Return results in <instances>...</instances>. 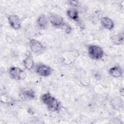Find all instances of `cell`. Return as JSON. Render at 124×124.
Masks as SVG:
<instances>
[{
    "label": "cell",
    "mask_w": 124,
    "mask_h": 124,
    "mask_svg": "<svg viewBox=\"0 0 124 124\" xmlns=\"http://www.w3.org/2000/svg\"><path fill=\"white\" fill-rule=\"evenodd\" d=\"M40 99L47 109L52 112H59L61 109V102L50 93L47 92L41 95Z\"/></svg>",
    "instance_id": "6da1fadb"
},
{
    "label": "cell",
    "mask_w": 124,
    "mask_h": 124,
    "mask_svg": "<svg viewBox=\"0 0 124 124\" xmlns=\"http://www.w3.org/2000/svg\"><path fill=\"white\" fill-rule=\"evenodd\" d=\"M88 54L92 60L98 61L102 59L104 56V51L99 46L91 44L88 47Z\"/></svg>",
    "instance_id": "7a4b0ae2"
},
{
    "label": "cell",
    "mask_w": 124,
    "mask_h": 124,
    "mask_svg": "<svg viewBox=\"0 0 124 124\" xmlns=\"http://www.w3.org/2000/svg\"><path fill=\"white\" fill-rule=\"evenodd\" d=\"M9 74L12 79L16 80H23L27 77V73L23 69L15 66L10 67Z\"/></svg>",
    "instance_id": "3957f363"
},
{
    "label": "cell",
    "mask_w": 124,
    "mask_h": 124,
    "mask_svg": "<svg viewBox=\"0 0 124 124\" xmlns=\"http://www.w3.org/2000/svg\"><path fill=\"white\" fill-rule=\"evenodd\" d=\"M29 46L31 51L36 54H41L46 49V47L41 42L34 39H31L29 41Z\"/></svg>",
    "instance_id": "277c9868"
},
{
    "label": "cell",
    "mask_w": 124,
    "mask_h": 124,
    "mask_svg": "<svg viewBox=\"0 0 124 124\" xmlns=\"http://www.w3.org/2000/svg\"><path fill=\"white\" fill-rule=\"evenodd\" d=\"M48 19L53 27L58 29L62 28L65 23L63 18L61 16L55 13H50L48 16Z\"/></svg>",
    "instance_id": "5b68a950"
},
{
    "label": "cell",
    "mask_w": 124,
    "mask_h": 124,
    "mask_svg": "<svg viewBox=\"0 0 124 124\" xmlns=\"http://www.w3.org/2000/svg\"><path fill=\"white\" fill-rule=\"evenodd\" d=\"M35 71L38 75L43 77H48L53 72L52 68L44 63H39L35 66Z\"/></svg>",
    "instance_id": "8992f818"
},
{
    "label": "cell",
    "mask_w": 124,
    "mask_h": 124,
    "mask_svg": "<svg viewBox=\"0 0 124 124\" xmlns=\"http://www.w3.org/2000/svg\"><path fill=\"white\" fill-rule=\"evenodd\" d=\"M19 96L23 100H31L35 98V93L32 89L25 88L20 91Z\"/></svg>",
    "instance_id": "52a82bcc"
},
{
    "label": "cell",
    "mask_w": 124,
    "mask_h": 124,
    "mask_svg": "<svg viewBox=\"0 0 124 124\" xmlns=\"http://www.w3.org/2000/svg\"><path fill=\"white\" fill-rule=\"evenodd\" d=\"M8 21L11 27L15 30H19L21 27V20L16 15L9 16Z\"/></svg>",
    "instance_id": "ba28073f"
},
{
    "label": "cell",
    "mask_w": 124,
    "mask_h": 124,
    "mask_svg": "<svg viewBox=\"0 0 124 124\" xmlns=\"http://www.w3.org/2000/svg\"><path fill=\"white\" fill-rule=\"evenodd\" d=\"M100 22L101 25L108 30L111 31L114 28V23L113 21L108 16L102 17Z\"/></svg>",
    "instance_id": "9c48e42d"
},
{
    "label": "cell",
    "mask_w": 124,
    "mask_h": 124,
    "mask_svg": "<svg viewBox=\"0 0 124 124\" xmlns=\"http://www.w3.org/2000/svg\"><path fill=\"white\" fill-rule=\"evenodd\" d=\"M108 73L113 78H121L123 75V70L120 66L115 65L109 68L108 70Z\"/></svg>",
    "instance_id": "30bf717a"
},
{
    "label": "cell",
    "mask_w": 124,
    "mask_h": 124,
    "mask_svg": "<svg viewBox=\"0 0 124 124\" xmlns=\"http://www.w3.org/2000/svg\"><path fill=\"white\" fill-rule=\"evenodd\" d=\"M67 16L72 20L78 22L79 21V16L78 10L76 8H70L66 12Z\"/></svg>",
    "instance_id": "8fae6325"
},
{
    "label": "cell",
    "mask_w": 124,
    "mask_h": 124,
    "mask_svg": "<svg viewBox=\"0 0 124 124\" xmlns=\"http://www.w3.org/2000/svg\"><path fill=\"white\" fill-rule=\"evenodd\" d=\"M48 18L44 14L40 15L37 19V25L38 28L42 30L46 29L48 25Z\"/></svg>",
    "instance_id": "7c38bea8"
},
{
    "label": "cell",
    "mask_w": 124,
    "mask_h": 124,
    "mask_svg": "<svg viewBox=\"0 0 124 124\" xmlns=\"http://www.w3.org/2000/svg\"><path fill=\"white\" fill-rule=\"evenodd\" d=\"M110 105L114 109L116 110H120L123 108V100L120 97H114L112 98L110 100Z\"/></svg>",
    "instance_id": "4fadbf2b"
},
{
    "label": "cell",
    "mask_w": 124,
    "mask_h": 124,
    "mask_svg": "<svg viewBox=\"0 0 124 124\" xmlns=\"http://www.w3.org/2000/svg\"><path fill=\"white\" fill-rule=\"evenodd\" d=\"M23 64L25 68L28 70L32 69L34 66V61L31 54H28L23 61Z\"/></svg>",
    "instance_id": "5bb4252c"
},
{
    "label": "cell",
    "mask_w": 124,
    "mask_h": 124,
    "mask_svg": "<svg viewBox=\"0 0 124 124\" xmlns=\"http://www.w3.org/2000/svg\"><path fill=\"white\" fill-rule=\"evenodd\" d=\"M110 40L113 44L116 45H121L124 43V33L122 32L118 34H116L112 36L110 38Z\"/></svg>",
    "instance_id": "9a60e30c"
},
{
    "label": "cell",
    "mask_w": 124,
    "mask_h": 124,
    "mask_svg": "<svg viewBox=\"0 0 124 124\" xmlns=\"http://www.w3.org/2000/svg\"><path fill=\"white\" fill-rule=\"evenodd\" d=\"M61 29H62L63 31L67 34H70L72 30L71 26L66 22H65V23L64 24V25H63Z\"/></svg>",
    "instance_id": "2e32d148"
},
{
    "label": "cell",
    "mask_w": 124,
    "mask_h": 124,
    "mask_svg": "<svg viewBox=\"0 0 124 124\" xmlns=\"http://www.w3.org/2000/svg\"><path fill=\"white\" fill-rule=\"evenodd\" d=\"M68 3L70 5H71L74 7H76L78 6V1L77 0H69V1H68Z\"/></svg>",
    "instance_id": "e0dca14e"
},
{
    "label": "cell",
    "mask_w": 124,
    "mask_h": 124,
    "mask_svg": "<svg viewBox=\"0 0 124 124\" xmlns=\"http://www.w3.org/2000/svg\"><path fill=\"white\" fill-rule=\"evenodd\" d=\"M120 93L121 94L122 96H123V94H124V88H122V89H120Z\"/></svg>",
    "instance_id": "ac0fdd59"
}]
</instances>
